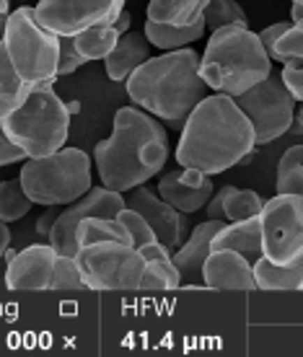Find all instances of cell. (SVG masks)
Wrapping results in <instances>:
<instances>
[{"label": "cell", "instance_id": "9", "mask_svg": "<svg viewBox=\"0 0 303 357\" xmlns=\"http://www.w3.org/2000/svg\"><path fill=\"white\" fill-rule=\"evenodd\" d=\"M239 109L246 114V119L254 127V143L267 145L275 143L277 137L290 132L295 122V101L293 93L286 89L280 73L269 70L265 81L244 91L241 96L233 98Z\"/></svg>", "mask_w": 303, "mask_h": 357}, {"label": "cell", "instance_id": "6", "mask_svg": "<svg viewBox=\"0 0 303 357\" xmlns=\"http://www.w3.org/2000/svg\"><path fill=\"white\" fill-rule=\"evenodd\" d=\"M94 161L80 148H60V151L27 158L18 174V181L34 205H71L80 195L94 187Z\"/></svg>", "mask_w": 303, "mask_h": 357}, {"label": "cell", "instance_id": "24", "mask_svg": "<svg viewBox=\"0 0 303 357\" xmlns=\"http://www.w3.org/2000/svg\"><path fill=\"white\" fill-rule=\"evenodd\" d=\"M257 290H303V264L298 267H280L265 257L251 261Z\"/></svg>", "mask_w": 303, "mask_h": 357}, {"label": "cell", "instance_id": "36", "mask_svg": "<svg viewBox=\"0 0 303 357\" xmlns=\"http://www.w3.org/2000/svg\"><path fill=\"white\" fill-rule=\"evenodd\" d=\"M21 161H27L24 151H21L18 145L10 143L8 135L3 132V127H0V169H3V166H13V163H21Z\"/></svg>", "mask_w": 303, "mask_h": 357}, {"label": "cell", "instance_id": "16", "mask_svg": "<svg viewBox=\"0 0 303 357\" xmlns=\"http://www.w3.org/2000/svg\"><path fill=\"white\" fill-rule=\"evenodd\" d=\"M202 282L213 290H257L251 261L233 249H213L207 254Z\"/></svg>", "mask_w": 303, "mask_h": 357}, {"label": "cell", "instance_id": "42", "mask_svg": "<svg viewBox=\"0 0 303 357\" xmlns=\"http://www.w3.org/2000/svg\"><path fill=\"white\" fill-rule=\"evenodd\" d=\"M10 13V3L8 0H0V16H8Z\"/></svg>", "mask_w": 303, "mask_h": 357}, {"label": "cell", "instance_id": "13", "mask_svg": "<svg viewBox=\"0 0 303 357\" xmlns=\"http://www.w3.org/2000/svg\"><path fill=\"white\" fill-rule=\"evenodd\" d=\"M127 207H133L135 213H140L148 220V225L153 228L156 238H158L166 249L177 251L184 238H187V218L174 210V207L161 199L158 192L148 189L145 184L130 189V197L125 199Z\"/></svg>", "mask_w": 303, "mask_h": 357}, {"label": "cell", "instance_id": "5", "mask_svg": "<svg viewBox=\"0 0 303 357\" xmlns=\"http://www.w3.org/2000/svg\"><path fill=\"white\" fill-rule=\"evenodd\" d=\"M71 107L50 86H36L21 107L0 119L3 132L27 158H42L60 151L71 132Z\"/></svg>", "mask_w": 303, "mask_h": 357}, {"label": "cell", "instance_id": "28", "mask_svg": "<svg viewBox=\"0 0 303 357\" xmlns=\"http://www.w3.org/2000/svg\"><path fill=\"white\" fill-rule=\"evenodd\" d=\"M182 285L179 272L174 267L171 257H153L145 259L143 277H140V290H177Z\"/></svg>", "mask_w": 303, "mask_h": 357}, {"label": "cell", "instance_id": "40", "mask_svg": "<svg viewBox=\"0 0 303 357\" xmlns=\"http://www.w3.org/2000/svg\"><path fill=\"white\" fill-rule=\"evenodd\" d=\"M130 24H133V16L122 8V13H119V16H117V21H114V29L119 31V34H125V31H130Z\"/></svg>", "mask_w": 303, "mask_h": 357}, {"label": "cell", "instance_id": "4", "mask_svg": "<svg viewBox=\"0 0 303 357\" xmlns=\"http://www.w3.org/2000/svg\"><path fill=\"white\" fill-rule=\"evenodd\" d=\"M272 70L267 50L244 24H228L210 31L205 52L200 54V75L210 91L241 96L244 91L265 81Z\"/></svg>", "mask_w": 303, "mask_h": 357}, {"label": "cell", "instance_id": "38", "mask_svg": "<svg viewBox=\"0 0 303 357\" xmlns=\"http://www.w3.org/2000/svg\"><path fill=\"white\" fill-rule=\"evenodd\" d=\"M54 218H57V205H50L45 213L39 215V220H36V236L42 238V243L50 241V231H52L54 225Z\"/></svg>", "mask_w": 303, "mask_h": 357}, {"label": "cell", "instance_id": "20", "mask_svg": "<svg viewBox=\"0 0 303 357\" xmlns=\"http://www.w3.org/2000/svg\"><path fill=\"white\" fill-rule=\"evenodd\" d=\"M143 34H145V39L151 42V47L163 50V52H171V50L189 47V45H195L197 39H202V34H205V18H197L195 24H189V26L156 24V21H148V18H145Z\"/></svg>", "mask_w": 303, "mask_h": 357}, {"label": "cell", "instance_id": "22", "mask_svg": "<svg viewBox=\"0 0 303 357\" xmlns=\"http://www.w3.org/2000/svg\"><path fill=\"white\" fill-rule=\"evenodd\" d=\"M119 31L114 29V24H94V26L83 29L78 34L73 36V47L78 50V54L86 60V63H94V60H104L114 45L119 42Z\"/></svg>", "mask_w": 303, "mask_h": 357}, {"label": "cell", "instance_id": "37", "mask_svg": "<svg viewBox=\"0 0 303 357\" xmlns=\"http://www.w3.org/2000/svg\"><path fill=\"white\" fill-rule=\"evenodd\" d=\"M288 29H290V21H277V24H272V26H267V29H262V31H259V42H262V47L267 50V54L272 52L275 42L286 34Z\"/></svg>", "mask_w": 303, "mask_h": 357}, {"label": "cell", "instance_id": "7", "mask_svg": "<svg viewBox=\"0 0 303 357\" xmlns=\"http://www.w3.org/2000/svg\"><path fill=\"white\" fill-rule=\"evenodd\" d=\"M3 47L10 65L29 86H50L57 78L60 36L36 21L34 6H21L6 16Z\"/></svg>", "mask_w": 303, "mask_h": 357}, {"label": "cell", "instance_id": "33", "mask_svg": "<svg viewBox=\"0 0 303 357\" xmlns=\"http://www.w3.org/2000/svg\"><path fill=\"white\" fill-rule=\"evenodd\" d=\"M301 57H303V26L301 24H290V29L275 42L272 52H269V60L288 63V60H301Z\"/></svg>", "mask_w": 303, "mask_h": 357}, {"label": "cell", "instance_id": "44", "mask_svg": "<svg viewBox=\"0 0 303 357\" xmlns=\"http://www.w3.org/2000/svg\"><path fill=\"white\" fill-rule=\"evenodd\" d=\"M3 29H6V16H0V39H3Z\"/></svg>", "mask_w": 303, "mask_h": 357}, {"label": "cell", "instance_id": "12", "mask_svg": "<svg viewBox=\"0 0 303 357\" xmlns=\"http://www.w3.org/2000/svg\"><path fill=\"white\" fill-rule=\"evenodd\" d=\"M125 205L127 202L122 192L107 189L104 184H101V187H91L89 192L80 195L75 202L65 205L63 213H57L52 231H50V241L47 243H50L57 254L75 257V251H78V243H75V225H78L83 218H117V213Z\"/></svg>", "mask_w": 303, "mask_h": 357}, {"label": "cell", "instance_id": "15", "mask_svg": "<svg viewBox=\"0 0 303 357\" xmlns=\"http://www.w3.org/2000/svg\"><path fill=\"white\" fill-rule=\"evenodd\" d=\"M223 228V220L207 218L200 225L192 228L184 243L177 251H171V261L179 272V280L187 285H205L202 282V267H205L207 254L213 251V236Z\"/></svg>", "mask_w": 303, "mask_h": 357}, {"label": "cell", "instance_id": "18", "mask_svg": "<svg viewBox=\"0 0 303 357\" xmlns=\"http://www.w3.org/2000/svg\"><path fill=\"white\" fill-rule=\"evenodd\" d=\"M161 199H166L174 210H179L182 215H192L197 210H202L207 205V199L213 197L215 192V184L213 178H207L205 184H187V181H182L179 176V171H169V174H163L158 178V187H156Z\"/></svg>", "mask_w": 303, "mask_h": 357}, {"label": "cell", "instance_id": "3", "mask_svg": "<svg viewBox=\"0 0 303 357\" xmlns=\"http://www.w3.org/2000/svg\"><path fill=\"white\" fill-rule=\"evenodd\" d=\"M135 107L156 119L182 130L189 112L205 98V81L200 75V52L179 47L158 57H148L125 81Z\"/></svg>", "mask_w": 303, "mask_h": 357}, {"label": "cell", "instance_id": "34", "mask_svg": "<svg viewBox=\"0 0 303 357\" xmlns=\"http://www.w3.org/2000/svg\"><path fill=\"white\" fill-rule=\"evenodd\" d=\"M86 60L78 54V50L73 47V36H60V60H57V78L60 75H71L78 68H83Z\"/></svg>", "mask_w": 303, "mask_h": 357}, {"label": "cell", "instance_id": "10", "mask_svg": "<svg viewBox=\"0 0 303 357\" xmlns=\"http://www.w3.org/2000/svg\"><path fill=\"white\" fill-rule=\"evenodd\" d=\"M262 257L280 267L303 264V197L277 195L262 213Z\"/></svg>", "mask_w": 303, "mask_h": 357}, {"label": "cell", "instance_id": "26", "mask_svg": "<svg viewBox=\"0 0 303 357\" xmlns=\"http://www.w3.org/2000/svg\"><path fill=\"white\" fill-rule=\"evenodd\" d=\"M221 195V210H223V220H244L251 215H259L265 207V199L254 192V189H241V187H228L218 189Z\"/></svg>", "mask_w": 303, "mask_h": 357}, {"label": "cell", "instance_id": "2", "mask_svg": "<svg viewBox=\"0 0 303 357\" xmlns=\"http://www.w3.org/2000/svg\"><path fill=\"white\" fill-rule=\"evenodd\" d=\"M169 161V132L161 119L140 107H119L112 135L94 148V166L107 189L130 192L163 171Z\"/></svg>", "mask_w": 303, "mask_h": 357}, {"label": "cell", "instance_id": "30", "mask_svg": "<svg viewBox=\"0 0 303 357\" xmlns=\"http://www.w3.org/2000/svg\"><path fill=\"white\" fill-rule=\"evenodd\" d=\"M202 18H205V31H215V29L228 26V24L249 26V18L236 0H207Z\"/></svg>", "mask_w": 303, "mask_h": 357}, {"label": "cell", "instance_id": "43", "mask_svg": "<svg viewBox=\"0 0 303 357\" xmlns=\"http://www.w3.org/2000/svg\"><path fill=\"white\" fill-rule=\"evenodd\" d=\"M301 104H303V101H301ZM295 114H298V130L303 132V107H301V112H295Z\"/></svg>", "mask_w": 303, "mask_h": 357}, {"label": "cell", "instance_id": "41", "mask_svg": "<svg viewBox=\"0 0 303 357\" xmlns=\"http://www.w3.org/2000/svg\"><path fill=\"white\" fill-rule=\"evenodd\" d=\"M298 21H303V6H293L290 10V24H298Z\"/></svg>", "mask_w": 303, "mask_h": 357}, {"label": "cell", "instance_id": "31", "mask_svg": "<svg viewBox=\"0 0 303 357\" xmlns=\"http://www.w3.org/2000/svg\"><path fill=\"white\" fill-rule=\"evenodd\" d=\"M50 290H89V287H86V282H83V277H80V269H78V261H75V257L57 254Z\"/></svg>", "mask_w": 303, "mask_h": 357}, {"label": "cell", "instance_id": "14", "mask_svg": "<svg viewBox=\"0 0 303 357\" xmlns=\"http://www.w3.org/2000/svg\"><path fill=\"white\" fill-rule=\"evenodd\" d=\"M6 287L21 290H50L57 251L50 243H31L21 251H6Z\"/></svg>", "mask_w": 303, "mask_h": 357}, {"label": "cell", "instance_id": "39", "mask_svg": "<svg viewBox=\"0 0 303 357\" xmlns=\"http://www.w3.org/2000/svg\"><path fill=\"white\" fill-rule=\"evenodd\" d=\"M10 249V228L6 220H0V259L6 257V251Z\"/></svg>", "mask_w": 303, "mask_h": 357}, {"label": "cell", "instance_id": "17", "mask_svg": "<svg viewBox=\"0 0 303 357\" xmlns=\"http://www.w3.org/2000/svg\"><path fill=\"white\" fill-rule=\"evenodd\" d=\"M151 42L145 39L143 31H125L119 36L114 50L104 57V70H107L109 81L122 83L130 78V73L151 57Z\"/></svg>", "mask_w": 303, "mask_h": 357}, {"label": "cell", "instance_id": "11", "mask_svg": "<svg viewBox=\"0 0 303 357\" xmlns=\"http://www.w3.org/2000/svg\"><path fill=\"white\" fill-rule=\"evenodd\" d=\"M125 8V0H39L36 21L57 36H75L94 24H114Z\"/></svg>", "mask_w": 303, "mask_h": 357}, {"label": "cell", "instance_id": "45", "mask_svg": "<svg viewBox=\"0 0 303 357\" xmlns=\"http://www.w3.org/2000/svg\"><path fill=\"white\" fill-rule=\"evenodd\" d=\"M290 3H293V6H303V0H290Z\"/></svg>", "mask_w": 303, "mask_h": 357}, {"label": "cell", "instance_id": "1", "mask_svg": "<svg viewBox=\"0 0 303 357\" xmlns=\"http://www.w3.org/2000/svg\"><path fill=\"white\" fill-rule=\"evenodd\" d=\"M254 145V127L239 104L226 93H215L189 112L174 155L182 169L215 176L239 163H249Z\"/></svg>", "mask_w": 303, "mask_h": 357}, {"label": "cell", "instance_id": "25", "mask_svg": "<svg viewBox=\"0 0 303 357\" xmlns=\"http://www.w3.org/2000/svg\"><path fill=\"white\" fill-rule=\"evenodd\" d=\"M96 241H122L133 246V238L127 228L117 218H83L75 225V243L78 246H89Z\"/></svg>", "mask_w": 303, "mask_h": 357}, {"label": "cell", "instance_id": "27", "mask_svg": "<svg viewBox=\"0 0 303 357\" xmlns=\"http://www.w3.org/2000/svg\"><path fill=\"white\" fill-rule=\"evenodd\" d=\"M277 195L303 197V145H293L277 163Z\"/></svg>", "mask_w": 303, "mask_h": 357}, {"label": "cell", "instance_id": "32", "mask_svg": "<svg viewBox=\"0 0 303 357\" xmlns=\"http://www.w3.org/2000/svg\"><path fill=\"white\" fill-rule=\"evenodd\" d=\"M117 220L127 228L135 249H140V246H145V243H151V241H158L156 233H153V228L148 225V220H145L140 213H135L133 207H127V205L122 207V210L117 213Z\"/></svg>", "mask_w": 303, "mask_h": 357}, {"label": "cell", "instance_id": "46", "mask_svg": "<svg viewBox=\"0 0 303 357\" xmlns=\"http://www.w3.org/2000/svg\"><path fill=\"white\" fill-rule=\"evenodd\" d=\"M298 24H301V26H303V21H298Z\"/></svg>", "mask_w": 303, "mask_h": 357}, {"label": "cell", "instance_id": "35", "mask_svg": "<svg viewBox=\"0 0 303 357\" xmlns=\"http://www.w3.org/2000/svg\"><path fill=\"white\" fill-rule=\"evenodd\" d=\"M280 78L286 83V89L293 93L295 101H303V57L301 60H288V63H283Z\"/></svg>", "mask_w": 303, "mask_h": 357}, {"label": "cell", "instance_id": "21", "mask_svg": "<svg viewBox=\"0 0 303 357\" xmlns=\"http://www.w3.org/2000/svg\"><path fill=\"white\" fill-rule=\"evenodd\" d=\"M31 91H34V86H29L16 73V68L8 60L6 47H3V39H0V119L13 114L27 101Z\"/></svg>", "mask_w": 303, "mask_h": 357}, {"label": "cell", "instance_id": "23", "mask_svg": "<svg viewBox=\"0 0 303 357\" xmlns=\"http://www.w3.org/2000/svg\"><path fill=\"white\" fill-rule=\"evenodd\" d=\"M207 0H151L148 3V21L171 24V26H189L202 18Z\"/></svg>", "mask_w": 303, "mask_h": 357}, {"label": "cell", "instance_id": "8", "mask_svg": "<svg viewBox=\"0 0 303 357\" xmlns=\"http://www.w3.org/2000/svg\"><path fill=\"white\" fill-rule=\"evenodd\" d=\"M80 277L89 290H140L145 259L122 241H96L75 251Z\"/></svg>", "mask_w": 303, "mask_h": 357}, {"label": "cell", "instance_id": "29", "mask_svg": "<svg viewBox=\"0 0 303 357\" xmlns=\"http://www.w3.org/2000/svg\"><path fill=\"white\" fill-rule=\"evenodd\" d=\"M31 207H34V202L27 197V192H24L18 178L0 181V220L16 223L24 215H29Z\"/></svg>", "mask_w": 303, "mask_h": 357}, {"label": "cell", "instance_id": "19", "mask_svg": "<svg viewBox=\"0 0 303 357\" xmlns=\"http://www.w3.org/2000/svg\"><path fill=\"white\" fill-rule=\"evenodd\" d=\"M213 249H233L244 254L249 261L262 257V220L259 215L223 223V228L213 236Z\"/></svg>", "mask_w": 303, "mask_h": 357}]
</instances>
